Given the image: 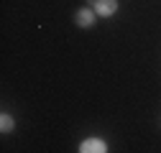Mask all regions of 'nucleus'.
Segmentation results:
<instances>
[{
	"instance_id": "obj_1",
	"label": "nucleus",
	"mask_w": 161,
	"mask_h": 153,
	"mask_svg": "<svg viewBox=\"0 0 161 153\" xmlns=\"http://www.w3.org/2000/svg\"><path fill=\"white\" fill-rule=\"evenodd\" d=\"M95 8H82V10H77L74 13V23L79 26V28H90L92 23H95Z\"/></svg>"
},
{
	"instance_id": "obj_2",
	"label": "nucleus",
	"mask_w": 161,
	"mask_h": 153,
	"mask_svg": "<svg viewBox=\"0 0 161 153\" xmlns=\"http://www.w3.org/2000/svg\"><path fill=\"white\" fill-rule=\"evenodd\" d=\"M95 13L100 18H110L118 13V0H97L95 3Z\"/></svg>"
},
{
	"instance_id": "obj_3",
	"label": "nucleus",
	"mask_w": 161,
	"mask_h": 153,
	"mask_svg": "<svg viewBox=\"0 0 161 153\" xmlns=\"http://www.w3.org/2000/svg\"><path fill=\"white\" fill-rule=\"evenodd\" d=\"M79 150L82 153H105L108 145H105V140H100V138H87V140H82Z\"/></svg>"
},
{
	"instance_id": "obj_4",
	"label": "nucleus",
	"mask_w": 161,
	"mask_h": 153,
	"mask_svg": "<svg viewBox=\"0 0 161 153\" xmlns=\"http://www.w3.org/2000/svg\"><path fill=\"white\" fill-rule=\"evenodd\" d=\"M13 125H15V120L10 118L8 112L0 115V130H3V133H10V130H13Z\"/></svg>"
}]
</instances>
